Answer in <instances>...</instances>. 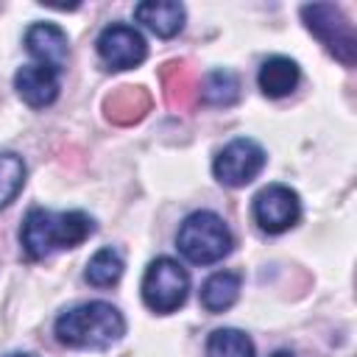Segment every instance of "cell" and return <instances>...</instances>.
<instances>
[{
    "label": "cell",
    "mask_w": 357,
    "mask_h": 357,
    "mask_svg": "<svg viewBox=\"0 0 357 357\" xmlns=\"http://www.w3.org/2000/svg\"><path fill=\"white\" fill-rule=\"evenodd\" d=\"M25 50L36 59V64L50 67V70H61L67 64L70 56V42L67 33L53 25V22H33L25 31Z\"/></svg>",
    "instance_id": "cell-9"
},
{
    "label": "cell",
    "mask_w": 357,
    "mask_h": 357,
    "mask_svg": "<svg viewBox=\"0 0 357 357\" xmlns=\"http://www.w3.org/2000/svg\"><path fill=\"white\" fill-rule=\"evenodd\" d=\"M301 20L307 31L346 67H354L357 61V36L340 6L335 3H307L301 6Z\"/></svg>",
    "instance_id": "cell-4"
},
{
    "label": "cell",
    "mask_w": 357,
    "mask_h": 357,
    "mask_svg": "<svg viewBox=\"0 0 357 357\" xmlns=\"http://www.w3.org/2000/svg\"><path fill=\"white\" fill-rule=\"evenodd\" d=\"M240 98V81L231 70H212L198 81V100L206 106H231Z\"/></svg>",
    "instance_id": "cell-16"
},
{
    "label": "cell",
    "mask_w": 357,
    "mask_h": 357,
    "mask_svg": "<svg viewBox=\"0 0 357 357\" xmlns=\"http://www.w3.org/2000/svg\"><path fill=\"white\" fill-rule=\"evenodd\" d=\"M92 231H95V220L81 209L53 212V209L33 206L22 220L20 243L28 259H45L56 251L81 245Z\"/></svg>",
    "instance_id": "cell-1"
},
{
    "label": "cell",
    "mask_w": 357,
    "mask_h": 357,
    "mask_svg": "<svg viewBox=\"0 0 357 357\" xmlns=\"http://www.w3.org/2000/svg\"><path fill=\"white\" fill-rule=\"evenodd\" d=\"M14 89L31 109H45L59 98V73L42 64H25L14 75Z\"/></svg>",
    "instance_id": "cell-10"
},
{
    "label": "cell",
    "mask_w": 357,
    "mask_h": 357,
    "mask_svg": "<svg viewBox=\"0 0 357 357\" xmlns=\"http://www.w3.org/2000/svg\"><path fill=\"white\" fill-rule=\"evenodd\" d=\"M240 273L237 271H215L201 284V307L206 312H223L240 298Z\"/></svg>",
    "instance_id": "cell-15"
},
{
    "label": "cell",
    "mask_w": 357,
    "mask_h": 357,
    "mask_svg": "<svg viewBox=\"0 0 357 357\" xmlns=\"http://www.w3.org/2000/svg\"><path fill=\"white\" fill-rule=\"evenodd\" d=\"M176 245H178V254L190 259L192 265H212V262H220L231 251L234 240L223 218H218L215 212L198 209L187 215L184 223L178 226Z\"/></svg>",
    "instance_id": "cell-3"
},
{
    "label": "cell",
    "mask_w": 357,
    "mask_h": 357,
    "mask_svg": "<svg viewBox=\"0 0 357 357\" xmlns=\"http://www.w3.org/2000/svg\"><path fill=\"white\" fill-rule=\"evenodd\" d=\"M151 109V95L145 86H117L106 100H103V112L112 123L117 126H131L139 123Z\"/></svg>",
    "instance_id": "cell-12"
},
{
    "label": "cell",
    "mask_w": 357,
    "mask_h": 357,
    "mask_svg": "<svg viewBox=\"0 0 357 357\" xmlns=\"http://www.w3.org/2000/svg\"><path fill=\"white\" fill-rule=\"evenodd\" d=\"M251 215L257 226L268 234H282L293 229L301 218V198L287 184H268L254 195Z\"/></svg>",
    "instance_id": "cell-7"
},
{
    "label": "cell",
    "mask_w": 357,
    "mask_h": 357,
    "mask_svg": "<svg viewBox=\"0 0 357 357\" xmlns=\"http://www.w3.org/2000/svg\"><path fill=\"white\" fill-rule=\"evenodd\" d=\"M206 357H257V349L245 332L223 326L206 337Z\"/></svg>",
    "instance_id": "cell-18"
},
{
    "label": "cell",
    "mask_w": 357,
    "mask_h": 357,
    "mask_svg": "<svg viewBox=\"0 0 357 357\" xmlns=\"http://www.w3.org/2000/svg\"><path fill=\"white\" fill-rule=\"evenodd\" d=\"M162 86L173 109H187L198 100V78L184 61H167L162 67Z\"/></svg>",
    "instance_id": "cell-14"
},
{
    "label": "cell",
    "mask_w": 357,
    "mask_h": 357,
    "mask_svg": "<svg viewBox=\"0 0 357 357\" xmlns=\"http://www.w3.org/2000/svg\"><path fill=\"white\" fill-rule=\"evenodd\" d=\"M25 184V162L17 153H0V209L17 198Z\"/></svg>",
    "instance_id": "cell-19"
},
{
    "label": "cell",
    "mask_w": 357,
    "mask_h": 357,
    "mask_svg": "<svg viewBox=\"0 0 357 357\" xmlns=\"http://www.w3.org/2000/svg\"><path fill=\"white\" fill-rule=\"evenodd\" d=\"M6 357H33V354H25V351H11V354H6Z\"/></svg>",
    "instance_id": "cell-21"
},
{
    "label": "cell",
    "mask_w": 357,
    "mask_h": 357,
    "mask_svg": "<svg viewBox=\"0 0 357 357\" xmlns=\"http://www.w3.org/2000/svg\"><path fill=\"white\" fill-rule=\"evenodd\" d=\"M123 268H126V262H123L120 251L112 248V245H106V248H100V251L92 254V259L86 262L84 276H86V282L95 284V287H112V284L120 282Z\"/></svg>",
    "instance_id": "cell-17"
},
{
    "label": "cell",
    "mask_w": 357,
    "mask_h": 357,
    "mask_svg": "<svg viewBox=\"0 0 357 357\" xmlns=\"http://www.w3.org/2000/svg\"><path fill=\"white\" fill-rule=\"evenodd\" d=\"M190 296V273L170 257H156L142 276V301L156 315L176 312Z\"/></svg>",
    "instance_id": "cell-5"
},
{
    "label": "cell",
    "mask_w": 357,
    "mask_h": 357,
    "mask_svg": "<svg viewBox=\"0 0 357 357\" xmlns=\"http://www.w3.org/2000/svg\"><path fill=\"white\" fill-rule=\"evenodd\" d=\"M134 17L137 22H142L151 33L170 39L184 28V6L176 0H145L134 6Z\"/></svg>",
    "instance_id": "cell-11"
},
{
    "label": "cell",
    "mask_w": 357,
    "mask_h": 357,
    "mask_svg": "<svg viewBox=\"0 0 357 357\" xmlns=\"http://www.w3.org/2000/svg\"><path fill=\"white\" fill-rule=\"evenodd\" d=\"M98 56L109 70H131L145 61L148 45L142 33L126 22H112L98 36Z\"/></svg>",
    "instance_id": "cell-8"
},
{
    "label": "cell",
    "mask_w": 357,
    "mask_h": 357,
    "mask_svg": "<svg viewBox=\"0 0 357 357\" xmlns=\"http://www.w3.org/2000/svg\"><path fill=\"white\" fill-rule=\"evenodd\" d=\"M56 340L70 349H109L126 335L123 312L109 301H84L56 318Z\"/></svg>",
    "instance_id": "cell-2"
},
{
    "label": "cell",
    "mask_w": 357,
    "mask_h": 357,
    "mask_svg": "<svg viewBox=\"0 0 357 357\" xmlns=\"http://www.w3.org/2000/svg\"><path fill=\"white\" fill-rule=\"evenodd\" d=\"M298 78H301V70H298V64L293 59L271 56V59L262 61L257 84H259L265 98H284L298 86Z\"/></svg>",
    "instance_id": "cell-13"
},
{
    "label": "cell",
    "mask_w": 357,
    "mask_h": 357,
    "mask_svg": "<svg viewBox=\"0 0 357 357\" xmlns=\"http://www.w3.org/2000/svg\"><path fill=\"white\" fill-rule=\"evenodd\" d=\"M265 151L257 139L237 137L231 139L212 162V173L223 187H245L251 184L265 167Z\"/></svg>",
    "instance_id": "cell-6"
},
{
    "label": "cell",
    "mask_w": 357,
    "mask_h": 357,
    "mask_svg": "<svg viewBox=\"0 0 357 357\" xmlns=\"http://www.w3.org/2000/svg\"><path fill=\"white\" fill-rule=\"evenodd\" d=\"M273 357H296V354H293V351H284V349H282V351H276Z\"/></svg>",
    "instance_id": "cell-20"
}]
</instances>
